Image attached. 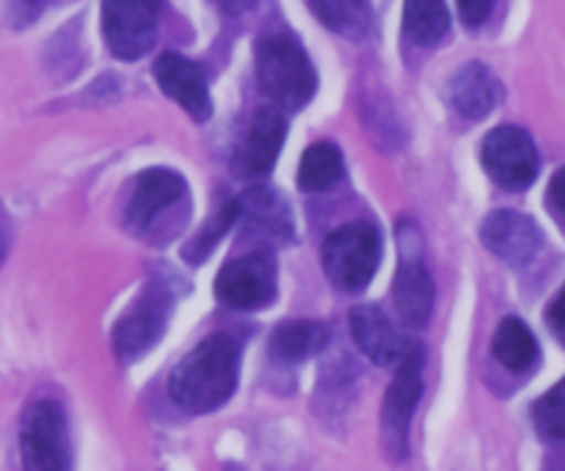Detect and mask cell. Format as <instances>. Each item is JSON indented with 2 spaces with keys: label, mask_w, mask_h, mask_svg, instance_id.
I'll use <instances>...</instances> for the list:
<instances>
[{
  "label": "cell",
  "mask_w": 565,
  "mask_h": 471,
  "mask_svg": "<svg viewBox=\"0 0 565 471\" xmlns=\"http://www.w3.org/2000/svg\"><path fill=\"white\" fill-rule=\"evenodd\" d=\"M241 345L230 334H210L171 370L169 395L191 414H210L237 389Z\"/></svg>",
  "instance_id": "cell-1"
},
{
  "label": "cell",
  "mask_w": 565,
  "mask_h": 471,
  "mask_svg": "<svg viewBox=\"0 0 565 471\" xmlns=\"http://www.w3.org/2000/svg\"><path fill=\"white\" fill-rule=\"evenodd\" d=\"M257 77L263 92L281 110L307 108L309 99L318 92V72H315L307 50L287 33L259 39Z\"/></svg>",
  "instance_id": "cell-2"
},
{
  "label": "cell",
  "mask_w": 565,
  "mask_h": 471,
  "mask_svg": "<svg viewBox=\"0 0 565 471\" xmlns=\"http://www.w3.org/2000/svg\"><path fill=\"white\" fill-rule=\"evenodd\" d=\"M381 232L367 221H351L331 232L323 243V270L331 285L342 292H359L373 281L381 265Z\"/></svg>",
  "instance_id": "cell-3"
},
{
  "label": "cell",
  "mask_w": 565,
  "mask_h": 471,
  "mask_svg": "<svg viewBox=\"0 0 565 471\" xmlns=\"http://www.w3.org/2000/svg\"><path fill=\"white\" fill-rule=\"evenodd\" d=\"M20 452L25 471H72V439L61 403L42 397L22 414Z\"/></svg>",
  "instance_id": "cell-4"
},
{
  "label": "cell",
  "mask_w": 565,
  "mask_h": 471,
  "mask_svg": "<svg viewBox=\"0 0 565 471\" xmlns=\"http://www.w3.org/2000/svg\"><path fill=\"white\" fill-rule=\"evenodd\" d=\"M174 298V290L166 279H152L143 287L141 296L132 301L114 329V353L119 362H136L158 345L171 320Z\"/></svg>",
  "instance_id": "cell-5"
},
{
  "label": "cell",
  "mask_w": 565,
  "mask_h": 471,
  "mask_svg": "<svg viewBox=\"0 0 565 471\" xmlns=\"http://www.w3.org/2000/svg\"><path fill=\"white\" fill-rule=\"evenodd\" d=\"M480 163L486 174L505 191H527L539 176V149L522 127H497L483 138Z\"/></svg>",
  "instance_id": "cell-6"
},
{
  "label": "cell",
  "mask_w": 565,
  "mask_h": 471,
  "mask_svg": "<svg viewBox=\"0 0 565 471\" xmlns=\"http://www.w3.org/2000/svg\"><path fill=\"white\" fill-rule=\"evenodd\" d=\"M276 279H279L276 257L263 248V251L243 254V257L226 263L215 279V296L226 307L254 312L274 301Z\"/></svg>",
  "instance_id": "cell-7"
},
{
  "label": "cell",
  "mask_w": 565,
  "mask_h": 471,
  "mask_svg": "<svg viewBox=\"0 0 565 471\" xmlns=\"http://www.w3.org/2000/svg\"><path fill=\"white\" fill-rule=\"evenodd\" d=\"M419 397H423V347L417 342H412L406 356L397 364L395 378H392L390 389L384 395V411H381L386 450L395 458L406 456L408 425H412Z\"/></svg>",
  "instance_id": "cell-8"
},
{
  "label": "cell",
  "mask_w": 565,
  "mask_h": 471,
  "mask_svg": "<svg viewBox=\"0 0 565 471\" xmlns=\"http://www.w3.org/2000/svg\"><path fill=\"white\" fill-rule=\"evenodd\" d=\"M103 33L110 53L121 61H136L149 53L158 39V11L141 0H105Z\"/></svg>",
  "instance_id": "cell-9"
},
{
  "label": "cell",
  "mask_w": 565,
  "mask_h": 471,
  "mask_svg": "<svg viewBox=\"0 0 565 471\" xmlns=\"http://www.w3.org/2000/svg\"><path fill=\"white\" fill-rule=\"evenodd\" d=\"M480 240L494 257L511 268L524 270L544 248V235L530 215L516 210H494L480 224Z\"/></svg>",
  "instance_id": "cell-10"
},
{
  "label": "cell",
  "mask_w": 565,
  "mask_h": 471,
  "mask_svg": "<svg viewBox=\"0 0 565 471\" xmlns=\"http://www.w3.org/2000/svg\"><path fill=\"white\" fill-rule=\"evenodd\" d=\"M154 81H158L160 92L169 99H174L180 108L196 121H207L213 116V99H210L207 77H204L202 66L193 64L191 58L180 53H163L154 61Z\"/></svg>",
  "instance_id": "cell-11"
},
{
  "label": "cell",
  "mask_w": 565,
  "mask_h": 471,
  "mask_svg": "<svg viewBox=\"0 0 565 471\" xmlns=\"http://www.w3.org/2000/svg\"><path fill=\"white\" fill-rule=\"evenodd\" d=\"M403 259L401 268L395 274V285H392V301H395V312L408 329H425L434 312L436 287L430 279L428 268H425L419 248H408L401 243Z\"/></svg>",
  "instance_id": "cell-12"
},
{
  "label": "cell",
  "mask_w": 565,
  "mask_h": 471,
  "mask_svg": "<svg viewBox=\"0 0 565 471\" xmlns=\"http://www.w3.org/2000/svg\"><path fill=\"white\" fill-rule=\"evenodd\" d=\"M287 121L279 114V108H263L254 116L241 149L232 158V171L243 180H257L274 169L281 147H285Z\"/></svg>",
  "instance_id": "cell-13"
},
{
  "label": "cell",
  "mask_w": 565,
  "mask_h": 471,
  "mask_svg": "<svg viewBox=\"0 0 565 471\" xmlns=\"http://www.w3.org/2000/svg\"><path fill=\"white\" fill-rule=\"evenodd\" d=\"M188 185L177 171L171 169H149L136 180V191H132L130 202H127L125 224L132 232L149 229L154 215L163 213L166 207L180 202L185 196Z\"/></svg>",
  "instance_id": "cell-14"
},
{
  "label": "cell",
  "mask_w": 565,
  "mask_h": 471,
  "mask_svg": "<svg viewBox=\"0 0 565 471\" xmlns=\"http://www.w3.org/2000/svg\"><path fill=\"white\" fill-rule=\"evenodd\" d=\"M351 334L359 351L375 362L379 367H390L397 364L412 342L392 325V320L381 312L379 307H356L351 312Z\"/></svg>",
  "instance_id": "cell-15"
},
{
  "label": "cell",
  "mask_w": 565,
  "mask_h": 471,
  "mask_svg": "<svg viewBox=\"0 0 565 471\" xmlns=\"http://www.w3.org/2000/svg\"><path fill=\"white\" fill-rule=\"evenodd\" d=\"M447 99L463 119H486L502 99V83L486 64H463L447 83Z\"/></svg>",
  "instance_id": "cell-16"
},
{
  "label": "cell",
  "mask_w": 565,
  "mask_h": 471,
  "mask_svg": "<svg viewBox=\"0 0 565 471\" xmlns=\"http://www.w3.org/2000/svg\"><path fill=\"white\" fill-rule=\"evenodd\" d=\"M237 207H241L248 229L259 232L276 243L292 240V213L276 191L265 185L252 188L237 199Z\"/></svg>",
  "instance_id": "cell-17"
},
{
  "label": "cell",
  "mask_w": 565,
  "mask_h": 471,
  "mask_svg": "<svg viewBox=\"0 0 565 471\" xmlns=\"http://www.w3.org/2000/svg\"><path fill=\"white\" fill-rule=\"evenodd\" d=\"M491 353L497 362L511 373H524L539 358V342L530 325L522 318H505L500 329L494 331V342H491Z\"/></svg>",
  "instance_id": "cell-18"
},
{
  "label": "cell",
  "mask_w": 565,
  "mask_h": 471,
  "mask_svg": "<svg viewBox=\"0 0 565 471\" xmlns=\"http://www.w3.org/2000/svg\"><path fill=\"white\" fill-rule=\"evenodd\" d=\"M298 188L307 193H320L334 188L345 176V160L337 143L320 141L303 152L298 163Z\"/></svg>",
  "instance_id": "cell-19"
},
{
  "label": "cell",
  "mask_w": 565,
  "mask_h": 471,
  "mask_svg": "<svg viewBox=\"0 0 565 471\" xmlns=\"http://www.w3.org/2000/svg\"><path fill=\"white\" fill-rule=\"evenodd\" d=\"M329 329L312 320H287L270 336V356L279 362H301L326 345Z\"/></svg>",
  "instance_id": "cell-20"
},
{
  "label": "cell",
  "mask_w": 565,
  "mask_h": 471,
  "mask_svg": "<svg viewBox=\"0 0 565 471\" xmlns=\"http://www.w3.org/2000/svg\"><path fill=\"white\" fill-rule=\"evenodd\" d=\"M403 28L412 42L434 47L450 31V11L439 0H412L403 11Z\"/></svg>",
  "instance_id": "cell-21"
},
{
  "label": "cell",
  "mask_w": 565,
  "mask_h": 471,
  "mask_svg": "<svg viewBox=\"0 0 565 471\" xmlns=\"http://www.w3.org/2000/svg\"><path fill=\"white\" fill-rule=\"evenodd\" d=\"M309 9L318 14L323 25L348 39H364L373 28V11L370 3H356V0H326V3H309Z\"/></svg>",
  "instance_id": "cell-22"
},
{
  "label": "cell",
  "mask_w": 565,
  "mask_h": 471,
  "mask_svg": "<svg viewBox=\"0 0 565 471\" xmlns=\"http://www.w3.org/2000/svg\"><path fill=\"white\" fill-rule=\"evenodd\" d=\"M237 218H241V207H237V199L221 204V207L215 210V213L210 215L207 221H204L202 229H199L196 235H193L191 240L185 243V251H182V257H185L188 263H193V265L204 263V257H207V254L213 251L215 246H218L221 237H224L226 232L232 229V224H235Z\"/></svg>",
  "instance_id": "cell-23"
},
{
  "label": "cell",
  "mask_w": 565,
  "mask_h": 471,
  "mask_svg": "<svg viewBox=\"0 0 565 471\" xmlns=\"http://www.w3.org/2000/svg\"><path fill=\"white\" fill-rule=\"evenodd\" d=\"M535 428L541 430V436L550 441H561L565 436V417H563V381L555 384V389L550 395L541 397L533 408Z\"/></svg>",
  "instance_id": "cell-24"
},
{
  "label": "cell",
  "mask_w": 565,
  "mask_h": 471,
  "mask_svg": "<svg viewBox=\"0 0 565 471\" xmlns=\"http://www.w3.org/2000/svg\"><path fill=\"white\" fill-rule=\"evenodd\" d=\"M491 9H494V3H489V0H478V3H475V0H461V3H458V17H461L463 25L480 28L489 20Z\"/></svg>",
  "instance_id": "cell-25"
},
{
  "label": "cell",
  "mask_w": 565,
  "mask_h": 471,
  "mask_svg": "<svg viewBox=\"0 0 565 471\" xmlns=\"http://www.w3.org/2000/svg\"><path fill=\"white\" fill-rule=\"evenodd\" d=\"M561 188H563V169L552 176L550 193H546V202H550V213L555 215V221L561 224L563 221V202H561Z\"/></svg>",
  "instance_id": "cell-26"
},
{
  "label": "cell",
  "mask_w": 565,
  "mask_h": 471,
  "mask_svg": "<svg viewBox=\"0 0 565 471\" xmlns=\"http://www.w3.org/2000/svg\"><path fill=\"white\" fill-rule=\"evenodd\" d=\"M561 309H563V292H557V298L552 301L550 312H546V323H550L552 334H555L557 340H563V314H561Z\"/></svg>",
  "instance_id": "cell-27"
},
{
  "label": "cell",
  "mask_w": 565,
  "mask_h": 471,
  "mask_svg": "<svg viewBox=\"0 0 565 471\" xmlns=\"http://www.w3.org/2000/svg\"><path fill=\"white\" fill-rule=\"evenodd\" d=\"M9 246H11V221L9 215L3 213V207H0V265H3L6 254H9Z\"/></svg>",
  "instance_id": "cell-28"
},
{
  "label": "cell",
  "mask_w": 565,
  "mask_h": 471,
  "mask_svg": "<svg viewBox=\"0 0 565 471\" xmlns=\"http://www.w3.org/2000/svg\"><path fill=\"white\" fill-rule=\"evenodd\" d=\"M226 471H243V469H235V467H230Z\"/></svg>",
  "instance_id": "cell-29"
}]
</instances>
